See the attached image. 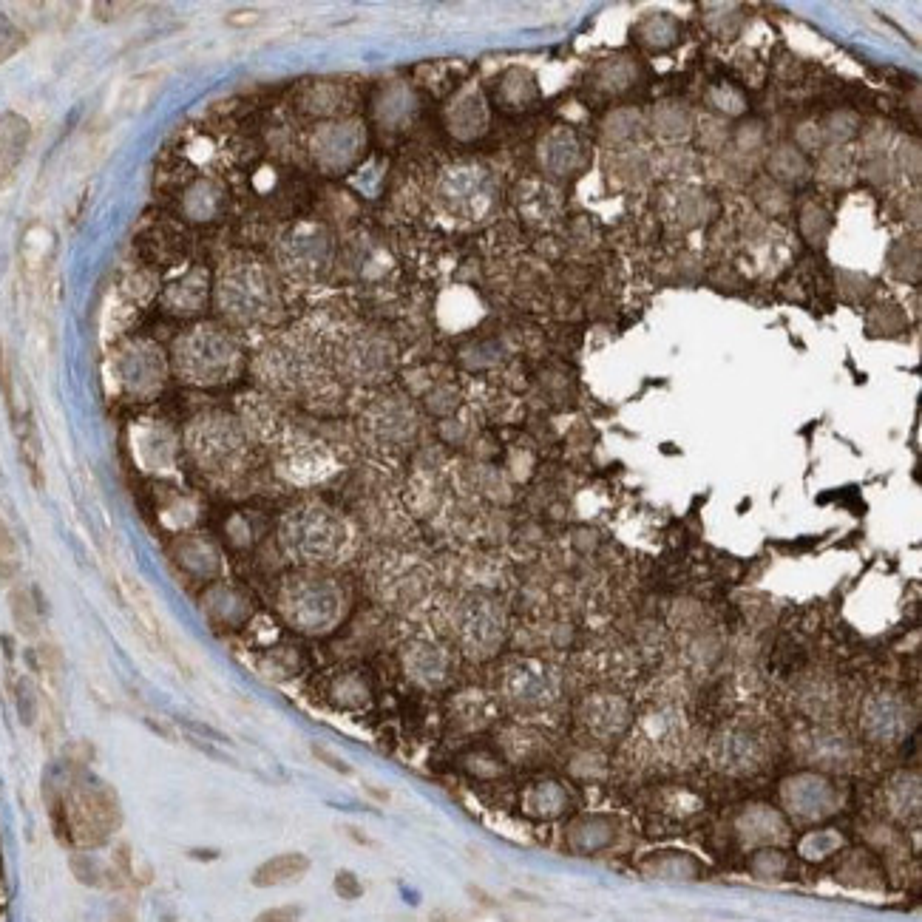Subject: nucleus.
<instances>
[{
    "label": "nucleus",
    "mask_w": 922,
    "mask_h": 922,
    "mask_svg": "<svg viewBox=\"0 0 922 922\" xmlns=\"http://www.w3.org/2000/svg\"><path fill=\"white\" fill-rule=\"evenodd\" d=\"M540 165L551 176H571L582 165V142L571 128L559 125L540 140Z\"/></svg>",
    "instance_id": "1"
},
{
    "label": "nucleus",
    "mask_w": 922,
    "mask_h": 922,
    "mask_svg": "<svg viewBox=\"0 0 922 922\" xmlns=\"http://www.w3.org/2000/svg\"><path fill=\"white\" fill-rule=\"evenodd\" d=\"M296 545L307 557H327L338 545L335 522L327 514H321V511H313V514L301 517L296 525Z\"/></svg>",
    "instance_id": "2"
},
{
    "label": "nucleus",
    "mask_w": 922,
    "mask_h": 922,
    "mask_svg": "<svg viewBox=\"0 0 922 922\" xmlns=\"http://www.w3.org/2000/svg\"><path fill=\"white\" fill-rule=\"evenodd\" d=\"M449 199L454 202V208H460L469 216H477L480 210H486L494 199L491 191V182H488L483 171H457V176L452 179V188H449Z\"/></svg>",
    "instance_id": "3"
},
{
    "label": "nucleus",
    "mask_w": 922,
    "mask_h": 922,
    "mask_svg": "<svg viewBox=\"0 0 922 922\" xmlns=\"http://www.w3.org/2000/svg\"><path fill=\"white\" fill-rule=\"evenodd\" d=\"M26 145H29V122L18 114H6L0 120V182L12 179Z\"/></svg>",
    "instance_id": "4"
},
{
    "label": "nucleus",
    "mask_w": 922,
    "mask_h": 922,
    "mask_svg": "<svg viewBox=\"0 0 922 922\" xmlns=\"http://www.w3.org/2000/svg\"><path fill=\"white\" fill-rule=\"evenodd\" d=\"M310 869V860L304 854L290 852L279 854V857H270L264 860L259 869L253 871V886L256 888H273L284 886V883H293L298 877H304Z\"/></svg>",
    "instance_id": "5"
},
{
    "label": "nucleus",
    "mask_w": 922,
    "mask_h": 922,
    "mask_svg": "<svg viewBox=\"0 0 922 922\" xmlns=\"http://www.w3.org/2000/svg\"><path fill=\"white\" fill-rule=\"evenodd\" d=\"M639 69L630 57H608L602 63H596L591 71V86L605 94H619L636 83Z\"/></svg>",
    "instance_id": "6"
},
{
    "label": "nucleus",
    "mask_w": 922,
    "mask_h": 922,
    "mask_svg": "<svg viewBox=\"0 0 922 922\" xmlns=\"http://www.w3.org/2000/svg\"><path fill=\"white\" fill-rule=\"evenodd\" d=\"M636 35H639V40L647 49L664 52V49H673L681 40V23L673 15H667V12H653V15L639 20Z\"/></svg>",
    "instance_id": "7"
},
{
    "label": "nucleus",
    "mask_w": 922,
    "mask_h": 922,
    "mask_svg": "<svg viewBox=\"0 0 922 922\" xmlns=\"http://www.w3.org/2000/svg\"><path fill=\"white\" fill-rule=\"evenodd\" d=\"M122 588H125L128 605H131V610L137 613L140 625L148 630V636H151L157 644H165V630H162V622H159L157 610H154V602H151L148 591L142 588L134 576H122Z\"/></svg>",
    "instance_id": "8"
},
{
    "label": "nucleus",
    "mask_w": 922,
    "mask_h": 922,
    "mask_svg": "<svg viewBox=\"0 0 922 922\" xmlns=\"http://www.w3.org/2000/svg\"><path fill=\"white\" fill-rule=\"evenodd\" d=\"M693 128V120L687 114V108H681L679 103H662L656 105L653 111V131L656 137H662L667 142L684 140Z\"/></svg>",
    "instance_id": "9"
},
{
    "label": "nucleus",
    "mask_w": 922,
    "mask_h": 922,
    "mask_svg": "<svg viewBox=\"0 0 922 922\" xmlns=\"http://www.w3.org/2000/svg\"><path fill=\"white\" fill-rule=\"evenodd\" d=\"M500 97L508 108H528L537 100V80L525 69H511L500 83Z\"/></svg>",
    "instance_id": "10"
},
{
    "label": "nucleus",
    "mask_w": 922,
    "mask_h": 922,
    "mask_svg": "<svg viewBox=\"0 0 922 922\" xmlns=\"http://www.w3.org/2000/svg\"><path fill=\"white\" fill-rule=\"evenodd\" d=\"M483 125H486V108H483L480 94H466L454 105L452 131L460 137H474V134H483Z\"/></svg>",
    "instance_id": "11"
},
{
    "label": "nucleus",
    "mask_w": 922,
    "mask_h": 922,
    "mask_svg": "<svg viewBox=\"0 0 922 922\" xmlns=\"http://www.w3.org/2000/svg\"><path fill=\"white\" fill-rule=\"evenodd\" d=\"M9 602H12V619H15V625L23 636H37V630H40V613H37V605L32 602V596L26 591H15L9 596Z\"/></svg>",
    "instance_id": "12"
},
{
    "label": "nucleus",
    "mask_w": 922,
    "mask_h": 922,
    "mask_svg": "<svg viewBox=\"0 0 922 922\" xmlns=\"http://www.w3.org/2000/svg\"><path fill=\"white\" fill-rule=\"evenodd\" d=\"M639 125H642V120H639L636 111H627V108L613 111L605 120V137L613 142L633 140V137H639Z\"/></svg>",
    "instance_id": "13"
},
{
    "label": "nucleus",
    "mask_w": 922,
    "mask_h": 922,
    "mask_svg": "<svg viewBox=\"0 0 922 922\" xmlns=\"http://www.w3.org/2000/svg\"><path fill=\"white\" fill-rule=\"evenodd\" d=\"M769 171L781 179H803L806 176V162L795 148H778L769 157Z\"/></svg>",
    "instance_id": "14"
},
{
    "label": "nucleus",
    "mask_w": 922,
    "mask_h": 922,
    "mask_svg": "<svg viewBox=\"0 0 922 922\" xmlns=\"http://www.w3.org/2000/svg\"><path fill=\"white\" fill-rule=\"evenodd\" d=\"M157 88V74H142V77H134L125 91H122V111H134V108H140L145 100H148V91H154Z\"/></svg>",
    "instance_id": "15"
},
{
    "label": "nucleus",
    "mask_w": 922,
    "mask_h": 922,
    "mask_svg": "<svg viewBox=\"0 0 922 922\" xmlns=\"http://www.w3.org/2000/svg\"><path fill=\"white\" fill-rule=\"evenodd\" d=\"M710 103L718 108V111H724V114H741L744 108H747V100H744V94L741 91H735L732 86H715L710 91Z\"/></svg>",
    "instance_id": "16"
},
{
    "label": "nucleus",
    "mask_w": 922,
    "mask_h": 922,
    "mask_svg": "<svg viewBox=\"0 0 922 922\" xmlns=\"http://www.w3.org/2000/svg\"><path fill=\"white\" fill-rule=\"evenodd\" d=\"M15 698H18L20 721H23L26 727H32V724H35V718H37V696H35V690H32V687H29L26 681H20V684H18V693H15Z\"/></svg>",
    "instance_id": "17"
},
{
    "label": "nucleus",
    "mask_w": 922,
    "mask_h": 922,
    "mask_svg": "<svg viewBox=\"0 0 922 922\" xmlns=\"http://www.w3.org/2000/svg\"><path fill=\"white\" fill-rule=\"evenodd\" d=\"M335 891L341 894V897H347V900H355V897H361V883H358V877L352 874V871H341L338 877H335Z\"/></svg>",
    "instance_id": "18"
},
{
    "label": "nucleus",
    "mask_w": 922,
    "mask_h": 922,
    "mask_svg": "<svg viewBox=\"0 0 922 922\" xmlns=\"http://www.w3.org/2000/svg\"><path fill=\"white\" fill-rule=\"evenodd\" d=\"M256 922H296L293 908H276V911H264Z\"/></svg>",
    "instance_id": "19"
},
{
    "label": "nucleus",
    "mask_w": 922,
    "mask_h": 922,
    "mask_svg": "<svg viewBox=\"0 0 922 922\" xmlns=\"http://www.w3.org/2000/svg\"><path fill=\"white\" fill-rule=\"evenodd\" d=\"M315 758H321V761H324L327 766H332L335 772H341V775H349V766L344 764L341 758H335V755H330V752H324L321 747H315Z\"/></svg>",
    "instance_id": "20"
},
{
    "label": "nucleus",
    "mask_w": 922,
    "mask_h": 922,
    "mask_svg": "<svg viewBox=\"0 0 922 922\" xmlns=\"http://www.w3.org/2000/svg\"><path fill=\"white\" fill-rule=\"evenodd\" d=\"M250 15H256V12H233L230 23H233V26H247V23H256V20H259V18H250Z\"/></svg>",
    "instance_id": "21"
},
{
    "label": "nucleus",
    "mask_w": 922,
    "mask_h": 922,
    "mask_svg": "<svg viewBox=\"0 0 922 922\" xmlns=\"http://www.w3.org/2000/svg\"><path fill=\"white\" fill-rule=\"evenodd\" d=\"M111 922H134V914H131L128 908H117V911H114V917H111Z\"/></svg>",
    "instance_id": "22"
}]
</instances>
